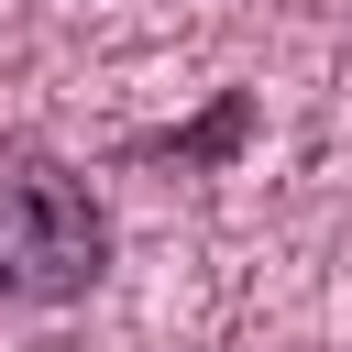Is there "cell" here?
Instances as JSON below:
<instances>
[{
  "label": "cell",
  "instance_id": "6da1fadb",
  "mask_svg": "<svg viewBox=\"0 0 352 352\" xmlns=\"http://www.w3.org/2000/svg\"><path fill=\"white\" fill-rule=\"evenodd\" d=\"M99 275H110V220H99L88 176L33 143H0V297L66 308Z\"/></svg>",
  "mask_w": 352,
  "mask_h": 352
}]
</instances>
